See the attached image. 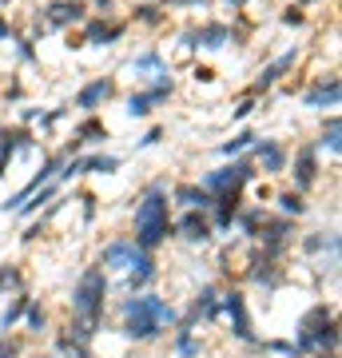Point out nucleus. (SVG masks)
Masks as SVG:
<instances>
[{
    "instance_id": "nucleus-41",
    "label": "nucleus",
    "mask_w": 342,
    "mask_h": 358,
    "mask_svg": "<svg viewBox=\"0 0 342 358\" xmlns=\"http://www.w3.org/2000/svg\"><path fill=\"white\" fill-rule=\"evenodd\" d=\"M4 4H8V0H4Z\"/></svg>"
},
{
    "instance_id": "nucleus-4",
    "label": "nucleus",
    "mask_w": 342,
    "mask_h": 358,
    "mask_svg": "<svg viewBox=\"0 0 342 358\" xmlns=\"http://www.w3.org/2000/svg\"><path fill=\"white\" fill-rule=\"evenodd\" d=\"M334 338H339L334 310L315 307V310H306L303 322H299V338H294V346H299V350H334Z\"/></svg>"
},
{
    "instance_id": "nucleus-24",
    "label": "nucleus",
    "mask_w": 342,
    "mask_h": 358,
    "mask_svg": "<svg viewBox=\"0 0 342 358\" xmlns=\"http://www.w3.org/2000/svg\"><path fill=\"white\" fill-rule=\"evenodd\" d=\"M20 287H24L20 267H16V263H4V267H0V291H20Z\"/></svg>"
},
{
    "instance_id": "nucleus-13",
    "label": "nucleus",
    "mask_w": 342,
    "mask_h": 358,
    "mask_svg": "<svg viewBox=\"0 0 342 358\" xmlns=\"http://www.w3.org/2000/svg\"><path fill=\"white\" fill-rule=\"evenodd\" d=\"M115 96V80H92L88 88L76 96V108L80 112H96L100 103H108Z\"/></svg>"
},
{
    "instance_id": "nucleus-33",
    "label": "nucleus",
    "mask_w": 342,
    "mask_h": 358,
    "mask_svg": "<svg viewBox=\"0 0 342 358\" xmlns=\"http://www.w3.org/2000/svg\"><path fill=\"white\" fill-rule=\"evenodd\" d=\"M255 112V96H247V100L239 103V108H235V112H231V120H247V115Z\"/></svg>"
},
{
    "instance_id": "nucleus-7",
    "label": "nucleus",
    "mask_w": 342,
    "mask_h": 358,
    "mask_svg": "<svg viewBox=\"0 0 342 358\" xmlns=\"http://www.w3.org/2000/svg\"><path fill=\"white\" fill-rule=\"evenodd\" d=\"M294 64H299V48H291V52H283L279 60H271V64H266L263 72H259V80H255V88H251V96H259V92H266V88H275V84H279V80L287 76V72H291Z\"/></svg>"
},
{
    "instance_id": "nucleus-26",
    "label": "nucleus",
    "mask_w": 342,
    "mask_h": 358,
    "mask_svg": "<svg viewBox=\"0 0 342 358\" xmlns=\"http://www.w3.org/2000/svg\"><path fill=\"white\" fill-rule=\"evenodd\" d=\"M255 140H259L255 131H239V136H235V140H227L223 148H219V152H223V155H239V152H247V148H251Z\"/></svg>"
},
{
    "instance_id": "nucleus-20",
    "label": "nucleus",
    "mask_w": 342,
    "mask_h": 358,
    "mask_svg": "<svg viewBox=\"0 0 342 358\" xmlns=\"http://www.w3.org/2000/svg\"><path fill=\"white\" fill-rule=\"evenodd\" d=\"M100 140H108V128L100 120H84L76 128V143H100Z\"/></svg>"
},
{
    "instance_id": "nucleus-27",
    "label": "nucleus",
    "mask_w": 342,
    "mask_h": 358,
    "mask_svg": "<svg viewBox=\"0 0 342 358\" xmlns=\"http://www.w3.org/2000/svg\"><path fill=\"white\" fill-rule=\"evenodd\" d=\"M131 68H155V72H167V60L159 56V52H143V56L131 60Z\"/></svg>"
},
{
    "instance_id": "nucleus-1",
    "label": "nucleus",
    "mask_w": 342,
    "mask_h": 358,
    "mask_svg": "<svg viewBox=\"0 0 342 358\" xmlns=\"http://www.w3.org/2000/svg\"><path fill=\"white\" fill-rule=\"evenodd\" d=\"M167 239H171V203H167L164 183H152L136 207V243L143 251H155Z\"/></svg>"
},
{
    "instance_id": "nucleus-2",
    "label": "nucleus",
    "mask_w": 342,
    "mask_h": 358,
    "mask_svg": "<svg viewBox=\"0 0 342 358\" xmlns=\"http://www.w3.org/2000/svg\"><path fill=\"white\" fill-rule=\"evenodd\" d=\"M104 299H108V279L100 267H92L80 275L76 291H72V315H76V338H92V331L104 322Z\"/></svg>"
},
{
    "instance_id": "nucleus-15",
    "label": "nucleus",
    "mask_w": 342,
    "mask_h": 358,
    "mask_svg": "<svg viewBox=\"0 0 342 358\" xmlns=\"http://www.w3.org/2000/svg\"><path fill=\"white\" fill-rule=\"evenodd\" d=\"M171 231H179L187 243H207V239H211V219H207V215H195V211H187V215L179 219V227H171Z\"/></svg>"
},
{
    "instance_id": "nucleus-16",
    "label": "nucleus",
    "mask_w": 342,
    "mask_h": 358,
    "mask_svg": "<svg viewBox=\"0 0 342 358\" xmlns=\"http://www.w3.org/2000/svg\"><path fill=\"white\" fill-rule=\"evenodd\" d=\"M223 310L231 315V327H235V334L251 343V319H247V303H243L239 291H231L227 299H223Z\"/></svg>"
},
{
    "instance_id": "nucleus-31",
    "label": "nucleus",
    "mask_w": 342,
    "mask_h": 358,
    "mask_svg": "<svg viewBox=\"0 0 342 358\" xmlns=\"http://www.w3.org/2000/svg\"><path fill=\"white\" fill-rule=\"evenodd\" d=\"M283 24H291V28L306 24V13L303 8H283Z\"/></svg>"
},
{
    "instance_id": "nucleus-32",
    "label": "nucleus",
    "mask_w": 342,
    "mask_h": 358,
    "mask_svg": "<svg viewBox=\"0 0 342 358\" xmlns=\"http://www.w3.org/2000/svg\"><path fill=\"white\" fill-rule=\"evenodd\" d=\"M179 355H183V358H195V355H199V346L191 343V334H187V331L179 334Z\"/></svg>"
},
{
    "instance_id": "nucleus-21",
    "label": "nucleus",
    "mask_w": 342,
    "mask_h": 358,
    "mask_svg": "<svg viewBox=\"0 0 342 358\" xmlns=\"http://www.w3.org/2000/svg\"><path fill=\"white\" fill-rule=\"evenodd\" d=\"M215 319L219 315V303H215V287H203L199 291V299H195V319Z\"/></svg>"
},
{
    "instance_id": "nucleus-30",
    "label": "nucleus",
    "mask_w": 342,
    "mask_h": 358,
    "mask_svg": "<svg viewBox=\"0 0 342 358\" xmlns=\"http://www.w3.org/2000/svg\"><path fill=\"white\" fill-rule=\"evenodd\" d=\"M24 315H28V327H32V331H44V322H48V319H44V310H40V307H32V303H28Z\"/></svg>"
},
{
    "instance_id": "nucleus-38",
    "label": "nucleus",
    "mask_w": 342,
    "mask_h": 358,
    "mask_svg": "<svg viewBox=\"0 0 342 358\" xmlns=\"http://www.w3.org/2000/svg\"><path fill=\"white\" fill-rule=\"evenodd\" d=\"M223 4H227V8H235V13H239L243 4H247V0H223Z\"/></svg>"
},
{
    "instance_id": "nucleus-9",
    "label": "nucleus",
    "mask_w": 342,
    "mask_h": 358,
    "mask_svg": "<svg viewBox=\"0 0 342 358\" xmlns=\"http://www.w3.org/2000/svg\"><path fill=\"white\" fill-rule=\"evenodd\" d=\"M167 96H171V80H159L155 88L136 92V96L127 100V115H136V120H143V115H152V108H155V103H164Z\"/></svg>"
},
{
    "instance_id": "nucleus-14",
    "label": "nucleus",
    "mask_w": 342,
    "mask_h": 358,
    "mask_svg": "<svg viewBox=\"0 0 342 358\" xmlns=\"http://www.w3.org/2000/svg\"><path fill=\"white\" fill-rule=\"evenodd\" d=\"M255 152H259V164H263L266 176H279L283 167H287V148H283L279 140H259Z\"/></svg>"
},
{
    "instance_id": "nucleus-40",
    "label": "nucleus",
    "mask_w": 342,
    "mask_h": 358,
    "mask_svg": "<svg viewBox=\"0 0 342 358\" xmlns=\"http://www.w3.org/2000/svg\"><path fill=\"white\" fill-rule=\"evenodd\" d=\"M303 4H315V0H303Z\"/></svg>"
},
{
    "instance_id": "nucleus-22",
    "label": "nucleus",
    "mask_w": 342,
    "mask_h": 358,
    "mask_svg": "<svg viewBox=\"0 0 342 358\" xmlns=\"http://www.w3.org/2000/svg\"><path fill=\"white\" fill-rule=\"evenodd\" d=\"M279 207H283V215H306V199H303V192H283L279 195Z\"/></svg>"
},
{
    "instance_id": "nucleus-29",
    "label": "nucleus",
    "mask_w": 342,
    "mask_h": 358,
    "mask_svg": "<svg viewBox=\"0 0 342 358\" xmlns=\"http://www.w3.org/2000/svg\"><path fill=\"white\" fill-rule=\"evenodd\" d=\"M136 16H140L143 24H159V20H164V8H155V4H143V8H136Z\"/></svg>"
},
{
    "instance_id": "nucleus-19",
    "label": "nucleus",
    "mask_w": 342,
    "mask_h": 358,
    "mask_svg": "<svg viewBox=\"0 0 342 358\" xmlns=\"http://www.w3.org/2000/svg\"><path fill=\"white\" fill-rule=\"evenodd\" d=\"M124 32H127L124 24H104V20H88V24H84V36H88V44H100V48L115 44Z\"/></svg>"
},
{
    "instance_id": "nucleus-6",
    "label": "nucleus",
    "mask_w": 342,
    "mask_h": 358,
    "mask_svg": "<svg viewBox=\"0 0 342 358\" xmlns=\"http://www.w3.org/2000/svg\"><path fill=\"white\" fill-rule=\"evenodd\" d=\"M231 40H235V32L227 24H199L195 32H183V44L187 48H223Z\"/></svg>"
},
{
    "instance_id": "nucleus-10",
    "label": "nucleus",
    "mask_w": 342,
    "mask_h": 358,
    "mask_svg": "<svg viewBox=\"0 0 342 358\" xmlns=\"http://www.w3.org/2000/svg\"><path fill=\"white\" fill-rule=\"evenodd\" d=\"M84 13H88V4H84V0H56V4L44 8V20H48L52 28H68V24H80Z\"/></svg>"
},
{
    "instance_id": "nucleus-17",
    "label": "nucleus",
    "mask_w": 342,
    "mask_h": 358,
    "mask_svg": "<svg viewBox=\"0 0 342 358\" xmlns=\"http://www.w3.org/2000/svg\"><path fill=\"white\" fill-rule=\"evenodd\" d=\"M339 103V76H322L306 92V108H334Z\"/></svg>"
},
{
    "instance_id": "nucleus-8",
    "label": "nucleus",
    "mask_w": 342,
    "mask_h": 358,
    "mask_svg": "<svg viewBox=\"0 0 342 358\" xmlns=\"http://www.w3.org/2000/svg\"><path fill=\"white\" fill-rule=\"evenodd\" d=\"M294 187H299V192H311V187H315L318 183V152L315 148H299V152H294Z\"/></svg>"
},
{
    "instance_id": "nucleus-23",
    "label": "nucleus",
    "mask_w": 342,
    "mask_h": 358,
    "mask_svg": "<svg viewBox=\"0 0 342 358\" xmlns=\"http://www.w3.org/2000/svg\"><path fill=\"white\" fill-rule=\"evenodd\" d=\"M115 167H120L115 155H92V159H84V171H92V176H112Z\"/></svg>"
},
{
    "instance_id": "nucleus-3",
    "label": "nucleus",
    "mask_w": 342,
    "mask_h": 358,
    "mask_svg": "<svg viewBox=\"0 0 342 358\" xmlns=\"http://www.w3.org/2000/svg\"><path fill=\"white\" fill-rule=\"evenodd\" d=\"M176 322V307L159 294H136L124 303V334L127 338H155V334Z\"/></svg>"
},
{
    "instance_id": "nucleus-11",
    "label": "nucleus",
    "mask_w": 342,
    "mask_h": 358,
    "mask_svg": "<svg viewBox=\"0 0 342 358\" xmlns=\"http://www.w3.org/2000/svg\"><path fill=\"white\" fill-rule=\"evenodd\" d=\"M143 247L140 243H131V239H115V243L104 247V255L100 263L104 267H120V271H131V263H136V255H140Z\"/></svg>"
},
{
    "instance_id": "nucleus-25",
    "label": "nucleus",
    "mask_w": 342,
    "mask_h": 358,
    "mask_svg": "<svg viewBox=\"0 0 342 358\" xmlns=\"http://www.w3.org/2000/svg\"><path fill=\"white\" fill-rule=\"evenodd\" d=\"M318 148H322V152H330V155H339V115H330V120H327Z\"/></svg>"
},
{
    "instance_id": "nucleus-12",
    "label": "nucleus",
    "mask_w": 342,
    "mask_h": 358,
    "mask_svg": "<svg viewBox=\"0 0 342 358\" xmlns=\"http://www.w3.org/2000/svg\"><path fill=\"white\" fill-rule=\"evenodd\" d=\"M28 148H32V131H28V128H8V131H0V176H4L8 159H13L16 152H28Z\"/></svg>"
},
{
    "instance_id": "nucleus-28",
    "label": "nucleus",
    "mask_w": 342,
    "mask_h": 358,
    "mask_svg": "<svg viewBox=\"0 0 342 358\" xmlns=\"http://www.w3.org/2000/svg\"><path fill=\"white\" fill-rule=\"evenodd\" d=\"M24 310H28V299H24V294H20V299H16L13 307L4 310V319H0V327H4V331H8V327H13V322L20 319V315H24Z\"/></svg>"
},
{
    "instance_id": "nucleus-34",
    "label": "nucleus",
    "mask_w": 342,
    "mask_h": 358,
    "mask_svg": "<svg viewBox=\"0 0 342 358\" xmlns=\"http://www.w3.org/2000/svg\"><path fill=\"white\" fill-rule=\"evenodd\" d=\"M0 358H20V346L16 343H0Z\"/></svg>"
},
{
    "instance_id": "nucleus-35",
    "label": "nucleus",
    "mask_w": 342,
    "mask_h": 358,
    "mask_svg": "<svg viewBox=\"0 0 342 358\" xmlns=\"http://www.w3.org/2000/svg\"><path fill=\"white\" fill-rule=\"evenodd\" d=\"M155 140H164V131H159V128H152V131H148V136L140 140V148H152Z\"/></svg>"
},
{
    "instance_id": "nucleus-36",
    "label": "nucleus",
    "mask_w": 342,
    "mask_h": 358,
    "mask_svg": "<svg viewBox=\"0 0 342 358\" xmlns=\"http://www.w3.org/2000/svg\"><path fill=\"white\" fill-rule=\"evenodd\" d=\"M195 80H203V84H207V80H215V72H211V68H195Z\"/></svg>"
},
{
    "instance_id": "nucleus-37",
    "label": "nucleus",
    "mask_w": 342,
    "mask_h": 358,
    "mask_svg": "<svg viewBox=\"0 0 342 358\" xmlns=\"http://www.w3.org/2000/svg\"><path fill=\"white\" fill-rule=\"evenodd\" d=\"M8 36H13V24H8V20L0 16V40H8Z\"/></svg>"
},
{
    "instance_id": "nucleus-39",
    "label": "nucleus",
    "mask_w": 342,
    "mask_h": 358,
    "mask_svg": "<svg viewBox=\"0 0 342 358\" xmlns=\"http://www.w3.org/2000/svg\"><path fill=\"white\" fill-rule=\"evenodd\" d=\"M167 4H171V8H183V4H195V0H167Z\"/></svg>"
},
{
    "instance_id": "nucleus-5",
    "label": "nucleus",
    "mask_w": 342,
    "mask_h": 358,
    "mask_svg": "<svg viewBox=\"0 0 342 358\" xmlns=\"http://www.w3.org/2000/svg\"><path fill=\"white\" fill-rule=\"evenodd\" d=\"M251 179H255V164H251V159H239V164H227V167H219V171H207L199 187H203V192H211V195H219V192H243Z\"/></svg>"
},
{
    "instance_id": "nucleus-18",
    "label": "nucleus",
    "mask_w": 342,
    "mask_h": 358,
    "mask_svg": "<svg viewBox=\"0 0 342 358\" xmlns=\"http://www.w3.org/2000/svg\"><path fill=\"white\" fill-rule=\"evenodd\" d=\"M171 199H176L179 207H187V211H207V207H211V192H203L195 183H179L176 192H171Z\"/></svg>"
}]
</instances>
